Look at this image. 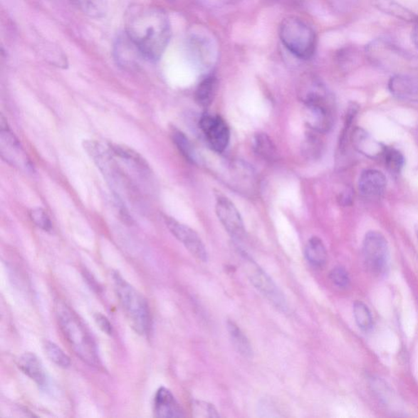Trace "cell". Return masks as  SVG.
<instances>
[{
    "label": "cell",
    "mask_w": 418,
    "mask_h": 418,
    "mask_svg": "<svg viewBox=\"0 0 418 418\" xmlns=\"http://www.w3.org/2000/svg\"><path fill=\"white\" fill-rule=\"evenodd\" d=\"M126 36L143 58L156 61L162 57L171 38V24L165 11L152 5L133 4L125 16Z\"/></svg>",
    "instance_id": "1"
},
{
    "label": "cell",
    "mask_w": 418,
    "mask_h": 418,
    "mask_svg": "<svg viewBox=\"0 0 418 418\" xmlns=\"http://www.w3.org/2000/svg\"><path fill=\"white\" fill-rule=\"evenodd\" d=\"M56 315L61 333L78 357L88 365L101 367L96 344L75 312L68 305L58 302L56 305Z\"/></svg>",
    "instance_id": "2"
},
{
    "label": "cell",
    "mask_w": 418,
    "mask_h": 418,
    "mask_svg": "<svg viewBox=\"0 0 418 418\" xmlns=\"http://www.w3.org/2000/svg\"><path fill=\"white\" fill-rule=\"evenodd\" d=\"M115 291L131 327L140 335H147L150 328V312L147 300L118 272L113 276Z\"/></svg>",
    "instance_id": "3"
},
{
    "label": "cell",
    "mask_w": 418,
    "mask_h": 418,
    "mask_svg": "<svg viewBox=\"0 0 418 418\" xmlns=\"http://www.w3.org/2000/svg\"><path fill=\"white\" fill-rule=\"evenodd\" d=\"M278 35L283 46L295 57L302 60L313 57L317 46L316 34L303 20L298 16H287L281 21Z\"/></svg>",
    "instance_id": "4"
},
{
    "label": "cell",
    "mask_w": 418,
    "mask_h": 418,
    "mask_svg": "<svg viewBox=\"0 0 418 418\" xmlns=\"http://www.w3.org/2000/svg\"><path fill=\"white\" fill-rule=\"evenodd\" d=\"M241 254L244 263L243 269L246 273L250 282L266 299H268L271 303L276 306V308L286 312L287 300L272 278L247 254L242 252Z\"/></svg>",
    "instance_id": "5"
},
{
    "label": "cell",
    "mask_w": 418,
    "mask_h": 418,
    "mask_svg": "<svg viewBox=\"0 0 418 418\" xmlns=\"http://www.w3.org/2000/svg\"><path fill=\"white\" fill-rule=\"evenodd\" d=\"M362 252L365 263L372 272L382 274L387 270L389 261V248L386 238L377 231L366 234Z\"/></svg>",
    "instance_id": "6"
},
{
    "label": "cell",
    "mask_w": 418,
    "mask_h": 418,
    "mask_svg": "<svg viewBox=\"0 0 418 418\" xmlns=\"http://www.w3.org/2000/svg\"><path fill=\"white\" fill-rule=\"evenodd\" d=\"M164 222L172 235L185 246L194 258L202 263H207L209 260L207 249H206L202 238L196 231L170 216H165Z\"/></svg>",
    "instance_id": "7"
},
{
    "label": "cell",
    "mask_w": 418,
    "mask_h": 418,
    "mask_svg": "<svg viewBox=\"0 0 418 418\" xmlns=\"http://www.w3.org/2000/svg\"><path fill=\"white\" fill-rule=\"evenodd\" d=\"M0 150L3 159L16 168L23 169L29 171L32 169L30 160L28 159L26 152L21 147L18 139L14 135L12 131L4 121L1 119V130H0Z\"/></svg>",
    "instance_id": "8"
},
{
    "label": "cell",
    "mask_w": 418,
    "mask_h": 418,
    "mask_svg": "<svg viewBox=\"0 0 418 418\" xmlns=\"http://www.w3.org/2000/svg\"><path fill=\"white\" fill-rule=\"evenodd\" d=\"M216 214L228 234L236 241L245 236V228L241 214L235 204L226 197H219L216 202Z\"/></svg>",
    "instance_id": "9"
},
{
    "label": "cell",
    "mask_w": 418,
    "mask_h": 418,
    "mask_svg": "<svg viewBox=\"0 0 418 418\" xmlns=\"http://www.w3.org/2000/svg\"><path fill=\"white\" fill-rule=\"evenodd\" d=\"M199 126L211 148L222 152L230 142L231 132L226 121L219 115H206L200 119Z\"/></svg>",
    "instance_id": "10"
},
{
    "label": "cell",
    "mask_w": 418,
    "mask_h": 418,
    "mask_svg": "<svg viewBox=\"0 0 418 418\" xmlns=\"http://www.w3.org/2000/svg\"><path fill=\"white\" fill-rule=\"evenodd\" d=\"M365 53L372 63L380 66L406 59L402 50L386 38H377L367 44Z\"/></svg>",
    "instance_id": "11"
},
{
    "label": "cell",
    "mask_w": 418,
    "mask_h": 418,
    "mask_svg": "<svg viewBox=\"0 0 418 418\" xmlns=\"http://www.w3.org/2000/svg\"><path fill=\"white\" fill-rule=\"evenodd\" d=\"M386 187V177L382 172L369 169L362 172L359 179V191L365 198L380 199Z\"/></svg>",
    "instance_id": "12"
},
{
    "label": "cell",
    "mask_w": 418,
    "mask_h": 418,
    "mask_svg": "<svg viewBox=\"0 0 418 418\" xmlns=\"http://www.w3.org/2000/svg\"><path fill=\"white\" fill-rule=\"evenodd\" d=\"M390 92L404 101L418 102V78L408 75H395L388 83Z\"/></svg>",
    "instance_id": "13"
},
{
    "label": "cell",
    "mask_w": 418,
    "mask_h": 418,
    "mask_svg": "<svg viewBox=\"0 0 418 418\" xmlns=\"http://www.w3.org/2000/svg\"><path fill=\"white\" fill-rule=\"evenodd\" d=\"M154 414L155 417L164 418L185 417L174 395L164 387H160L155 394Z\"/></svg>",
    "instance_id": "14"
},
{
    "label": "cell",
    "mask_w": 418,
    "mask_h": 418,
    "mask_svg": "<svg viewBox=\"0 0 418 418\" xmlns=\"http://www.w3.org/2000/svg\"><path fill=\"white\" fill-rule=\"evenodd\" d=\"M351 142L358 152L367 157H382L385 146L373 139L363 128L356 127L351 135Z\"/></svg>",
    "instance_id": "15"
},
{
    "label": "cell",
    "mask_w": 418,
    "mask_h": 418,
    "mask_svg": "<svg viewBox=\"0 0 418 418\" xmlns=\"http://www.w3.org/2000/svg\"><path fill=\"white\" fill-rule=\"evenodd\" d=\"M20 370L32 381H34L38 387H46L47 383L46 372L40 359L35 354L25 353L21 355L16 361Z\"/></svg>",
    "instance_id": "16"
},
{
    "label": "cell",
    "mask_w": 418,
    "mask_h": 418,
    "mask_svg": "<svg viewBox=\"0 0 418 418\" xmlns=\"http://www.w3.org/2000/svg\"><path fill=\"white\" fill-rule=\"evenodd\" d=\"M192 53L199 63L204 68L214 64L216 52L215 46L207 36H197L192 38Z\"/></svg>",
    "instance_id": "17"
},
{
    "label": "cell",
    "mask_w": 418,
    "mask_h": 418,
    "mask_svg": "<svg viewBox=\"0 0 418 418\" xmlns=\"http://www.w3.org/2000/svg\"><path fill=\"white\" fill-rule=\"evenodd\" d=\"M372 3L379 11L394 18L410 23H418V15L402 6L395 0H372Z\"/></svg>",
    "instance_id": "18"
},
{
    "label": "cell",
    "mask_w": 418,
    "mask_h": 418,
    "mask_svg": "<svg viewBox=\"0 0 418 418\" xmlns=\"http://www.w3.org/2000/svg\"><path fill=\"white\" fill-rule=\"evenodd\" d=\"M304 254L308 263L315 268H322L327 263V249L319 237L314 236L309 239L305 244Z\"/></svg>",
    "instance_id": "19"
},
{
    "label": "cell",
    "mask_w": 418,
    "mask_h": 418,
    "mask_svg": "<svg viewBox=\"0 0 418 418\" xmlns=\"http://www.w3.org/2000/svg\"><path fill=\"white\" fill-rule=\"evenodd\" d=\"M217 89H219V80L214 75L206 77L200 82L197 88L194 98L197 103L203 108H208L214 103Z\"/></svg>",
    "instance_id": "20"
},
{
    "label": "cell",
    "mask_w": 418,
    "mask_h": 418,
    "mask_svg": "<svg viewBox=\"0 0 418 418\" xmlns=\"http://www.w3.org/2000/svg\"><path fill=\"white\" fill-rule=\"evenodd\" d=\"M227 330L229 333L234 348L245 358L253 357V348L248 338L241 328L231 320L227 321Z\"/></svg>",
    "instance_id": "21"
},
{
    "label": "cell",
    "mask_w": 418,
    "mask_h": 418,
    "mask_svg": "<svg viewBox=\"0 0 418 418\" xmlns=\"http://www.w3.org/2000/svg\"><path fill=\"white\" fill-rule=\"evenodd\" d=\"M83 14L94 19L103 18L108 13V0H70Z\"/></svg>",
    "instance_id": "22"
},
{
    "label": "cell",
    "mask_w": 418,
    "mask_h": 418,
    "mask_svg": "<svg viewBox=\"0 0 418 418\" xmlns=\"http://www.w3.org/2000/svg\"><path fill=\"white\" fill-rule=\"evenodd\" d=\"M254 148L260 157L267 161H273L277 158L276 147L266 133H256L254 137Z\"/></svg>",
    "instance_id": "23"
},
{
    "label": "cell",
    "mask_w": 418,
    "mask_h": 418,
    "mask_svg": "<svg viewBox=\"0 0 418 418\" xmlns=\"http://www.w3.org/2000/svg\"><path fill=\"white\" fill-rule=\"evenodd\" d=\"M354 317L358 327L365 332L372 328L373 320L371 312L367 306L360 301L355 302L353 308Z\"/></svg>",
    "instance_id": "24"
},
{
    "label": "cell",
    "mask_w": 418,
    "mask_h": 418,
    "mask_svg": "<svg viewBox=\"0 0 418 418\" xmlns=\"http://www.w3.org/2000/svg\"><path fill=\"white\" fill-rule=\"evenodd\" d=\"M382 157L385 160L387 169L392 174H399L402 169L404 159L402 154L398 150L392 147H385Z\"/></svg>",
    "instance_id": "25"
},
{
    "label": "cell",
    "mask_w": 418,
    "mask_h": 418,
    "mask_svg": "<svg viewBox=\"0 0 418 418\" xmlns=\"http://www.w3.org/2000/svg\"><path fill=\"white\" fill-rule=\"evenodd\" d=\"M44 350H46L48 358L55 365L63 367V369L70 367V359L69 356L58 345L52 342H46L44 343Z\"/></svg>",
    "instance_id": "26"
},
{
    "label": "cell",
    "mask_w": 418,
    "mask_h": 418,
    "mask_svg": "<svg viewBox=\"0 0 418 418\" xmlns=\"http://www.w3.org/2000/svg\"><path fill=\"white\" fill-rule=\"evenodd\" d=\"M172 140H174L176 147L179 150V152L184 157L189 161V162L194 163L196 161V159H194L196 154H194L192 145L183 132L179 130L172 132Z\"/></svg>",
    "instance_id": "27"
},
{
    "label": "cell",
    "mask_w": 418,
    "mask_h": 418,
    "mask_svg": "<svg viewBox=\"0 0 418 418\" xmlns=\"http://www.w3.org/2000/svg\"><path fill=\"white\" fill-rule=\"evenodd\" d=\"M360 56L357 49L352 47H347L342 48L337 54V60L342 68H348L358 59Z\"/></svg>",
    "instance_id": "28"
},
{
    "label": "cell",
    "mask_w": 418,
    "mask_h": 418,
    "mask_svg": "<svg viewBox=\"0 0 418 418\" xmlns=\"http://www.w3.org/2000/svg\"><path fill=\"white\" fill-rule=\"evenodd\" d=\"M31 219L35 224L44 231L52 230V223L46 211L42 209H36L31 211Z\"/></svg>",
    "instance_id": "29"
},
{
    "label": "cell",
    "mask_w": 418,
    "mask_h": 418,
    "mask_svg": "<svg viewBox=\"0 0 418 418\" xmlns=\"http://www.w3.org/2000/svg\"><path fill=\"white\" fill-rule=\"evenodd\" d=\"M330 280L336 286L345 288L350 284V276L348 272L343 267L338 266L330 272Z\"/></svg>",
    "instance_id": "30"
},
{
    "label": "cell",
    "mask_w": 418,
    "mask_h": 418,
    "mask_svg": "<svg viewBox=\"0 0 418 418\" xmlns=\"http://www.w3.org/2000/svg\"><path fill=\"white\" fill-rule=\"evenodd\" d=\"M194 412L196 417H219L220 415L217 412L215 407L213 404L207 402H202V401H197L194 404Z\"/></svg>",
    "instance_id": "31"
},
{
    "label": "cell",
    "mask_w": 418,
    "mask_h": 418,
    "mask_svg": "<svg viewBox=\"0 0 418 418\" xmlns=\"http://www.w3.org/2000/svg\"><path fill=\"white\" fill-rule=\"evenodd\" d=\"M315 131L310 130L309 135L306 137L305 145L303 147L304 152L310 155L319 153L320 149V139L315 135Z\"/></svg>",
    "instance_id": "32"
},
{
    "label": "cell",
    "mask_w": 418,
    "mask_h": 418,
    "mask_svg": "<svg viewBox=\"0 0 418 418\" xmlns=\"http://www.w3.org/2000/svg\"><path fill=\"white\" fill-rule=\"evenodd\" d=\"M94 320L100 330L103 333L108 334V335L113 333V325H111L107 317L101 313H96L94 315Z\"/></svg>",
    "instance_id": "33"
},
{
    "label": "cell",
    "mask_w": 418,
    "mask_h": 418,
    "mask_svg": "<svg viewBox=\"0 0 418 418\" xmlns=\"http://www.w3.org/2000/svg\"><path fill=\"white\" fill-rule=\"evenodd\" d=\"M352 192H351L350 189H345L343 192L340 194L339 202L344 206L349 205L351 204V202H352Z\"/></svg>",
    "instance_id": "34"
},
{
    "label": "cell",
    "mask_w": 418,
    "mask_h": 418,
    "mask_svg": "<svg viewBox=\"0 0 418 418\" xmlns=\"http://www.w3.org/2000/svg\"><path fill=\"white\" fill-rule=\"evenodd\" d=\"M414 30L412 31V41L414 43L415 47L418 50V23L414 24Z\"/></svg>",
    "instance_id": "35"
},
{
    "label": "cell",
    "mask_w": 418,
    "mask_h": 418,
    "mask_svg": "<svg viewBox=\"0 0 418 418\" xmlns=\"http://www.w3.org/2000/svg\"><path fill=\"white\" fill-rule=\"evenodd\" d=\"M417 239H418V228H417Z\"/></svg>",
    "instance_id": "36"
}]
</instances>
